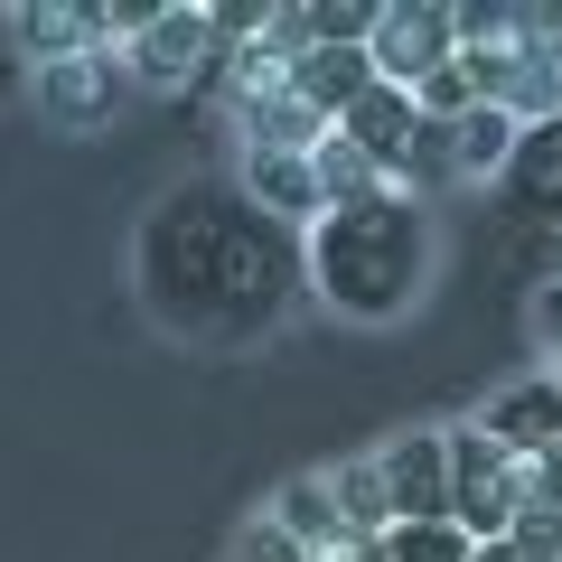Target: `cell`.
Segmentation results:
<instances>
[{
    "instance_id": "obj_3",
    "label": "cell",
    "mask_w": 562,
    "mask_h": 562,
    "mask_svg": "<svg viewBox=\"0 0 562 562\" xmlns=\"http://www.w3.org/2000/svg\"><path fill=\"white\" fill-rule=\"evenodd\" d=\"M216 66H225V38L206 20V0H188V10L150 0V20L122 38V76L140 94H216Z\"/></svg>"
},
{
    "instance_id": "obj_10",
    "label": "cell",
    "mask_w": 562,
    "mask_h": 562,
    "mask_svg": "<svg viewBox=\"0 0 562 562\" xmlns=\"http://www.w3.org/2000/svg\"><path fill=\"white\" fill-rule=\"evenodd\" d=\"M375 85V66H366V47H301V57L281 66V94L301 103V113H319V122H338L347 103Z\"/></svg>"
},
{
    "instance_id": "obj_15",
    "label": "cell",
    "mask_w": 562,
    "mask_h": 562,
    "mask_svg": "<svg viewBox=\"0 0 562 562\" xmlns=\"http://www.w3.org/2000/svg\"><path fill=\"white\" fill-rule=\"evenodd\" d=\"M328 506H338V525H347V535H384V525H394L375 460H347V469H328Z\"/></svg>"
},
{
    "instance_id": "obj_19",
    "label": "cell",
    "mask_w": 562,
    "mask_h": 562,
    "mask_svg": "<svg viewBox=\"0 0 562 562\" xmlns=\"http://www.w3.org/2000/svg\"><path fill=\"white\" fill-rule=\"evenodd\" d=\"M525 319H535V347H543V357L562 366V272H553V281L535 291V310H525Z\"/></svg>"
},
{
    "instance_id": "obj_7",
    "label": "cell",
    "mask_w": 562,
    "mask_h": 562,
    "mask_svg": "<svg viewBox=\"0 0 562 562\" xmlns=\"http://www.w3.org/2000/svg\"><path fill=\"white\" fill-rule=\"evenodd\" d=\"M375 479H384L394 525L450 516V450H441V431H394V450H375Z\"/></svg>"
},
{
    "instance_id": "obj_1",
    "label": "cell",
    "mask_w": 562,
    "mask_h": 562,
    "mask_svg": "<svg viewBox=\"0 0 562 562\" xmlns=\"http://www.w3.org/2000/svg\"><path fill=\"white\" fill-rule=\"evenodd\" d=\"M140 310L188 347H254L301 301V235L244 206L235 179H198L150 206L132 244Z\"/></svg>"
},
{
    "instance_id": "obj_11",
    "label": "cell",
    "mask_w": 562,
    "mask_h": 562,
    "mask_svg": "<svg viewBox=\"0 0 562 562\" xmlns=\"http://www.w3.org/2000/svg\"><path fill=\"white\" fill-rule=\"evenodd\" d=\"M20 47L38 66L85 57V47H113V10H103V0H38V10H20Z\"/></svg>"
},
{
    "instance_id": "obj_6",
    "label": "cell",
    "mask_w": 562,
    "mask_h": 562,
    "mask_svg": "<svg viewBox=\"0 0 562 562\" xmlns=\"http://www.w3.org/2000/svg\"><path fill=\"white\" fill-rule=\"evenodd\" d=\"M132 94V76H122V47H85V57H57L38 66V103L47 122H66V132H94L113 103Z\"/></svg>"
},
{
    "instance_id": "obj_16",
    "label": "cell",
    "mask_w": 562,
    "mask_h": 562,
    "mask_svg": "<svg viewBox=\"0 0 562 562\" xmlns=\"http://www.w3.org/2000/svg\"><path fill=\"white\" fill-rule=\"evenodd\" d=\"M384 562H469V535L450 516H422V525H384Z\"/></svg>"
},
{
    "instance_id": "obj_8",
    "label": "cell",
    "mask_w": 562,
    "mask_h": 562,
    "mask_svg": "<svg viewBox=\"0 0 562 562\" xmlns=\"http://www.w3.org/2000/svg\"><path fill=\"white\" fill-rule=\"evenodd\" d=\"M479 431L506 450V460H543V450L562 441V384H553V366H543V375H516L506 394H487Z\"/></svg>"
},
{
    "instance_id": "obj_2",
    "label": "cell",
    "mask_w": 562,
    "mask_h": 562,
    "mask_svg": "<svg viewBox=\"0 0 562 562\" xmlns=\"http://www.w3.org/2000/svg\"><path fill=\"white\" fill-rule=\"evenodd\" d=\"M301 281L319 291L338 319H403L422 301V281H431V216L422 198L384 188L366 206H338L301 235Z\"/></svg>"
},
{
    "instance_id": "obj_14",
    "label": "cell",
    "mask_w": 562,
    "mask_h": 562,
    "mask_svg": "<svg viewBox=\"0 0 562 562\" xmlns=\"http://www.w3.org/2000/svg\"><path fill=\"white\" fill-rule=\"evenodd\" d=\"M272 525H281V535H291V543H301L310 562H319L328 543H347L338 506H328V479H291V487H281V497H272Z\"/></svg>"
},
{
    "instance_id": "obj_9",
    "label": "cell",
    "mask_w": 562,
    "mask_h": 562,
    "mask_svg": "<svg viewBox=\"0 0 562 562\" xmlns=\"http://www.w3.org/2000/svg\"><path fill=\"white\" fill-rule=\"evenodd\" d=\"M328 132H338L347 150H357V160H375V179L394 188V169H403V150H413L422 113H413V94H403V85H366V94L347 103V113L328 122Z\"/></svg>"
},
{
    "instance_id": "obj_20",
    "label": "cell",
    "mask_w": 562,
    "mask_h": 562,
    "mask_svg": "<svg viewBox=\"0 0 562 562\" xmlns=\"http://www.w3.org/2000/svg\"><path fill=\"white\" fill-rule=\"evenodd\" d=\"M10 85H20V66H10V57H0V94H10Z\"/></svg>"
},
{
    "instance_id": "obj_17",
    "label": "cell",
    "mask_w": 562,
    "mask_h": 562,
    "mask_svg": "<svg viewBox=\"0 0 562 562\" xmlns=\"http://www.w3.org/2000/svg\"><path fill=\"white\" fill-rule=\"evenodd\" d=\"M469 562H562V525H543V516L516 506V525L487 535V543H469Z\"/></svg>"
},
{
    "instance_id": "obj_5",
    "label": "cell",
    "mask_w": 562,
    "mask_h": 562,
    "mask_svg": "<svg viewBox=\"0 0 562 562\" xmlns=\"http://www.w3.org/2000/svg\"><path fill=\"white\" fill-rule=\"evenodd\" d=\"M366 66H375V85L413 94L431 66H450V10L441 0H384L375 29H366Z\"/></svg>"
},
{
    "instance_id": "obj_4",
    "label": "cell",
    "mask_w": 562,
    "mask_h": 562,
    "mask_svg": "<svg viewBox=\"0 0 562 562\" xmlns=\"http://www.w3.org/2000/svg\"><path fill=\"white\" fill-rule=\"evenodd\" d=\"M441 450H450V525H460L469 543L506 535V525H516V506H525V460H506L479 422L441 431Z\"/></svg>"
},
{
    "instance_id": "obj_18",
    "label": "cell",
    "mask_w": 562,
    "mask_h": 562,
    "mask_svg": "<svg viewBox=\"0 0 562 562\" xmlns=\"http://www.w3.org/2000/svg\"><path fill=\"white\" fill-rule=\"evenodd\" d=\"M235 562H310V553H301V543H291V535H281L272 516H254V525H244V535H235Z\"/></svg>"
},
{
    "instance_id": "obj_13",
    "label": "cell",
    "mask_w": 562,
    "mask_h": 562,
    "mask_svg": "<svg viewBox=\"0 0 562 562\" xmlns=\"http://www.w3.org/2000/svg\"><path fill=\"white\" fill-rule=\"evenodd\" d=\"M310 188H319V216H338V206H366V198H384V179H375V160H357L338 132H319V150H310Z\"/></svg>"
},
{
    "instance_id": "obj_12",
    "label": "cell",
    "mask_w": 562,
    "mask_h": 562,
    "mask_svg": "<svg viewBox=\"0 0 562 562\" xmlns=\"http://www.w3.org/2000/svg\"><path fill=\"white\" fill-rule=\"evenodd\" d=\"M525 122H506L497 103H469L460 122H450V150H460V179H506V160H516Z\"/></svg>"
}]
</instances>
